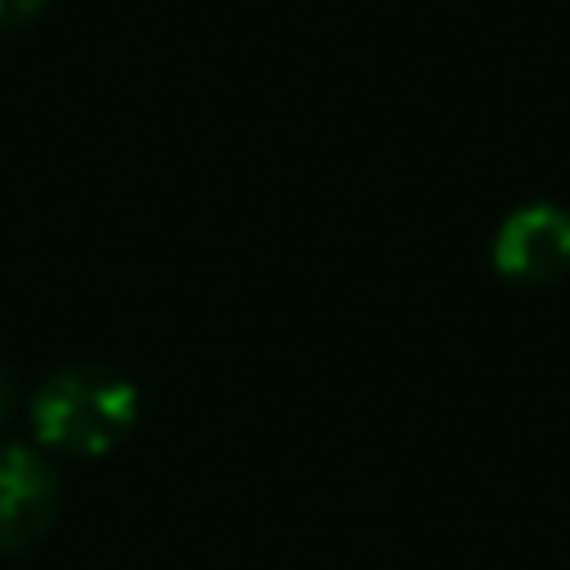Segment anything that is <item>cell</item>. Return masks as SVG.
Segmentation results:
<instances>
[{"label": "cell", "instance_id": "obj_1", "mask_svg": "<svg viewBox=\"0 0 570 570\" xmlns=\"http://www.w3.org/2000/svg\"><path fill=\"white\" fill-rule=\"evenodd\" d=\"M134 419H138L134 383L111 370H94V365L58 370L31 396L36 441L58 454H76V459L116 450L129 436Z\"/></svg>", "mask_w": 570, "mask_h": 570}, {"label": "cell", "instance_id": "obj_2", "mask_svg": "<svg viewBox=\"0 0 570 570\" xmlns=\"http://www.w3.org/2000/svg\"><path fill=\"white\" fill-rule=\"evenodd\" d=\"M494 267L521 285L557 281L570 267V209L561 205L512 209L494 232Z\"/></svg>", "mask_w": 570, "mask_h": 570}, {"label": "cell", "instance_id": "obj_3", "mask_svg": "<svg viewBox=\"0 0 570 570\" xmlns=\"http://www.w3.org/2000/svg\"><path fill=\"white\" fill-rule=\"evenodd\" d=\"M58 512V476L27 445H0V552L31 548Z\"/></svg>", "mask_w": 570, "mask_h": 570}, {"label": "cell", "instance_id": "obj_4", "mask_svg": "<svg viewBox=\"0 0 570 570\" xmlns=\"http://www.w3.org/2000/svg\"><path fill=\"white\" fill-rule=\"evenodd\" d=\"M49 0H0V27H22L31 22Z\"/></svg>", "mask_w": 570, "mask_h": 570}, {"label": "cell", "instance_id": "obj_5", "mask_svg": "<svg viewBox=\"0 0 570 570\" xmlns=\"http://www.w3.org/2000/svg\"><path fill=\"white\" fill-rule=\"evenodd\" d=\"M9 410H13V374H9L4 365H0V428H4Z\"/></svg>", "mask_w": 570, "mask_h": 570}]
</instances>
